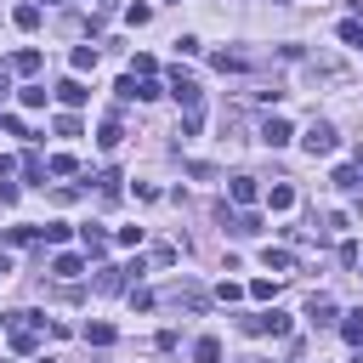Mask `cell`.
<instances>
[{"mask_svg": "<svg viewBox=\"0 0 363 363\" xmlns=\"http://www.w3.org/2000/svg\"><path fill=\"white\" fill-rule=\"evenodd\" d=\"M79 267H85L79 255H57V261H51V272H57V278H79Z\"/></svg>", "mask_w": 363, "mask_h": 363, "instance_id": "cell-16", "label": "cell"}, {"mask_svg": "<svg viewBox=\"0 0 363 363\" xmlns=\"http://www.w3.org/2000/svg\"><path fill=\"white\" fill-rule=\"evenodd\" d=\"M68 62H74V74H85V68H96V45H74V57H68Z\"/></svg>", "mask_w": 363, "mask_h": 363, "instance_id": "cell-14", "label": "cell"}, {"mask_svg": "<svg viewBox=\"0 0 363 363\" xmlns=\"http://www.w3.org/2000/svg\"><path fill=\"white\" fill-rule=\"evenodd\" d=\"M40 238H45V244H68V221H45Z\"/></svg>", "mask_w": 363, "mask_h": 363, "instance_id": "cell-20", "label": "cell"}, {"mask_svg": "<svg viewBox=\"0 0 363 363\" xmlns=\"http://www.w3.org/2000/svg\"><path fill=\"white\" fill-rule=\"evenodd\" d=\"M301 147H306L312 159H329V153L340 147V136H335V125H323V119H318V125H312V130L301 136Z\"/></svg>", "mask_w": 363, "mask_h": 363, "instance_id": "cell-1", "label": "cell"}, {"mask_svg": "<svg viewBox=\"0 0 363 363\" xmlns=\"http://www.w3.org/2000/svg\"><path fill=\"white\" fill-rule=\"evenodd\" d=\"M96 182H102V204H113V199H119V182H125V176H119V170H102Z\"/></svg>", "mask_w": 363, "mask_h": 363, "instance_id": "cell-15", "label": "cell"}, {"mask_svg": "<svg viewBox=\"0 0 363 363\" xmlns=\"http://www.w3.org/2000/svg\"><path fill=\"white\" fill-rule=\"evenodd\" d=\"M289 136H295V130H289V119H284V113H272V119L261 125V142H267V147H284Z\"/></svg>", "mask_w": 363, "mask_h": 363, "instance_id": "cell-3", "label": "cell"}, {"mask_svg": "<svg viewBox=\"0 0 363 363\" xmlns=\"http://www.w3.org/2000/svg\"><path fill=\"white\" fill-rule=\"evenodd\" d=\"M85 96H91V91H85L79 79H62V85H57V102H68V108H79Z\"/></svg>", "mask_w": 363, "mask_h": 363, "instance_id": "cell-7", "label": "cell"}, {"mask_svg": "<svg viewBox=\"0 0 363 363\" xmlns=\"http://www.w3.org/2000/svg\"><path fill=\"white\" fill-rule=\"evenodd\" d=\"M170 96H176V102H182V108H199V79H193V74H182V68H176V74H170Z\"/></svg>", "mask_w": 363, "mask_h": 363, "instance_id": "cell-2", "label": "cell"}, {"mask_svg": "<svg viewBox=\"0 0 363 363\" xmlns=\"http://www.w3.org/2000/svg\"><path fill=\"white\" fill-rule=\"evenodd\" d=\"M96 289H108V295H113V289H125V272H119V267H102V278H96Z\"/></svg>", "mask_w": 363, "mask_h": 363, "instance_id": "cell-21", "label": "cell"}, {"mask_svg": "<svg viewBox=\"0 0 363 363\" xmlns=\"http://www.w3.org/2000/svg\"><path fill=\"white\" fill-rule=\"evenodd\" d=\"M216 68H221V74H227V68L238 74V68H244V57H238V51H216Z\"/></svg>", "mask_w": 363, "mask_h": 363, "instance_id": "cell-25", "label": "cell"}, {"mask_svg": "<svg viewBox=\"0 0 363 363\" xmlns=\"http://www.w3.org/2000/svg\"><path fill=\"white\" fill-rule=\"evenodd\" d=\"M11 68H17V74H40V51H34V45H23V51L11 57Z\"/></svg>", "mask_w": 363, "mask_h": 363, "instance_id": "cell-10", "label": "cell"}, {"mask_svg": "<svg viewBox=\"0 0 363 363\" xmlns=\"http://www.w3.org/2000/svg\"><path fill=\"white\" fill-rule=\"evenodd\" d=\"M272 6H284V0H272Z\"/></svg>", "mask_w": 363, "mask_h": 363, "instance_id": "cell-32", "label": "cell"}, {"mask_svg": "<svg viewBox=\"0 0 363 363\" xmlns=\"http://www.w3.org/2000/svg\"><path fill=\"white\" fill-rule=\"evenodd\" d=\"M233 204H255V176H233Z\"/></svg>", "mask_w": 363, "mask_h": 363, "instance_id": "cell-8", "label": "cell"}, {"mask_svg": "<svg viewBox=\"0 0 363 363\" xmlns=\"http://www.w3.org/2000/svg\"><path fill=\"white\" fill-rule=\"evenodd\" d=\"M250 329H261V335H289V312H261V318H250Z\"/></svg>", "mask_w": 363, "mask_h": 363, "instance_id": "cell-4", "label": "cell"}, {"mask_svg": "<svg viewBox=\"0 0 363 363\" xmlns=\"http://www.w3.org/2000/svg\"><path fill=\"white\" fill-rule=\"evenodd\" d=\"M261 261H267V272H289V267H295L289 250H261Z\"/></svg>", "mask_w": 363, "mask_h": 363, "instance_id": "cell-13", "label": "cell"}, {"mask_svg": "<svg viewBox=\"0 0 363 363\" xmlns=\"http://www.w3.org/2000/svg\"><path fill=\"white\" fill-rule=\"evenodd\" d=\"M340 40H346V45H357V51H363V23H357V17H346V23H340Z\"/></svg>", "mask_w": 363, "mask_h": 363, "instance_id": "cell-23", "label": "cell"}, {"mask_svg": "<svg viewBox=\"0 0 363 363\" xmlns=\"http://www.w3.org/2000/svg\"><path fill=\"white\" fill-rule=\"evenodd\" d=\"M147 17H153V6H142V0H130V6H125V23H130V28H142Z\"/></svg>", "mask_w": 363, "mask_h": 363, "instance_id": "cell-18", "label": "cell"}, {"mask_svg": "<svg viewBox=\"0 0 363 363\" xmlns=\"http://www.w3.org/2000/svg\"><path fill=\"white\" fill-rule=\"evenodd\" d=\"M267 204H272V210H295V187H289V182H278V187L267 193Z\"/></svg>", "mask_w": 363, "mask_h": 363, "instance_id": "cell-11", "label": "cell"}, {"mask_svg": "<svg viewBox=\"0 0 363 363\" xmlns=\"http://www.w3.org/2000/svg\"><path fill=\"white\" fill-rule=\"evenodd\" d=\"M6 272H11V255H6V250H0V278H6Z\"/></svg>", "mask_w": 363, "mask_h": 363, "instance_id": "cell-31", "label": "cell"}, {"mask_svg": "<svg viewBox=\"0 0 363 363\" xmlns=\"http://www.w3.org/2000/svg\"><path fill=\"white\" fill-rule=\"evenodd\" d=\"M6 176H11V153H0V182H6Z\"/></svg>", "mask_w": 363, "mask_h": 363, "instance_id": "cell-30", "label": "cell"}, {"mask_svg": "<svg viewBox=\"0 0 363 363\" xmlns=\"http://www.w3.org/2000/svg\"><path fill=\"white\" fill-rule=\"evenodd\" d=\"M272 289H278L272 278H255V284H250V295H255V301H272Z\"/></svg>", "mask_w": 363, "mask_h": 363, "instance_id": "cell-29", "label": "cell"}, {"mask_svg": "<svg viewBox=\"0 0 363 363\" xmlns=\"http://www.w3.org/2000/svg\"><path fill=\"white\" fill-rule=\"evenodd\" d=\"M85 340H91V346H108V340H113V323H85Z\"/></svg>", "mask_w": 363, "mask_h": 363, "instance_id": "cell-22", "label": "cell"}, {"mask_svg": "<svg viewBox=\"0 0 363 363\" xmlns=\"http://www.w3.org/2000/svg\"><path fill=\"white\" fill-rule=\"evenodd\" d=\"M96 142H102V147H119V142H125V130H119V119H108V125L96 130Z\"/></svg>", "mask_w": 363, "mask_h": 363, "instance_id": "cell-19", "label": "cell"}, {"mask_svg": "<svg viewBox=\"0 0 363 363\" xmlns=\"http://www.w3.org/2000/svg\"><path fill=\"white\" fill-rule=\"evenodd\" d=\"M11 23H17V28H28V34H34V28H40V6H34V0H23V6H17V11H11Z\"/></svg>", "mask_w": 363, "mask_h": 363, "instance_id": "cell-6", "label": "cell"}, {"mask_svg": "<svg viewBox=\"0 0 363 363\" xmlns=\"http://www.w3.org/2000/svg\"><path fill=\"white\" fill-rule=\"evenodd\" d=\"M159 96V79H136V102H153Z\"/></svg>", "mask_w": 363, "mask_h": 363, "instance_id": "cell-28", "label": "cell"}, {"mask_svg": "<svg viewBox=\"0 0 363 363\" xmlns=\"http://www.w3.org/2000/svg\"><path fill=\"white\" fill-rule=\"evenodd\" d=\"M193 357H199V363H221V340H210V335H204V340L193 346Z\"/></svg>", "mask_w": 363, "mask_h": 363, "instance_id": "cell-17", "label": "cell"}, {"mask_svg": "<svg viewBox=\"0 0 363 363\" xmlns=\"http://www.w3.org/2000/svg\"><path fill=\"white\" fill-rule=\"evenodd\" d=\"M306 318H312V323H335V301H329V295H312V301H306Z\"/></svg>", "mask_w": 363, "mask_h": 363, "instance_id": "cell-5", "label": "cell"}, {"mask_svg": "<svg viewBox=\"0 0 363 363\" xmlns=\"http://www.w3.org/2000/svg\"><path fill=\"white\" fill-rule=\"evenodd\" d=\"M11 346H17V352H34L40 340H34V329H11Z\"/></svg>", "mask_w": 363, "mask_h": 363, "instance_id": "cell-27", "label": "cell"}, {"mask_svg": "<svg viewBox=\"0 0 363 363\" xmlns=\"http://www.w3.org/2000/svg\"><path fill=\"white\" fill-rule=\"evenodd\" d=\"M45 170H51V176H74V170H79V164H74V159H68V153H57V159H51V164H45Z\"/></svg>", "mask_w": 363, "mask_h": 363, "instance_id": "cell-26", "label": "cell"}, {"mask_svg": "<svg viewBox=\"0 0 363 363\" xmlns=\"http://www.w3.org/2000/svg\"><path fill=\"white\" fill-rule=\"evenodd\" d=\"M340 335H346V340H352V346H363V306H357V312H346V318H340Z\"/></svg>", "mask_w": 363, "mask_h": 363, "instance_id": "cell-9", "label": "cell"}, {"mask_svg": "<svg viewBox=\"0 0 363 363\" xmlns=\"http://www.w3.org/2000/svg\"><path fill=\"white\" fill-rule=\"evenodd\" d=\"M335 187H340V193H357V170L340 164V170H335Z\"/></svg>", "mask_w": 363, "mask_h": 363, "instance_id": "cell-24", "label": "cell"}, {"mask_svg": "<svg viewBox=\"0 0 363 363\" xmlns=\"http://www.w3.org/2000/svg\"><path fill=\"white\" fill-rule=\"evenodd\" d=\"M79 244H85V255H102V250H108V233H102V227H85Z\"/></svg>", "mask_w": 363, "mask_h": 363, "instance_id": "cell-12", "label": "cell"}]
</instances>
